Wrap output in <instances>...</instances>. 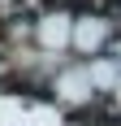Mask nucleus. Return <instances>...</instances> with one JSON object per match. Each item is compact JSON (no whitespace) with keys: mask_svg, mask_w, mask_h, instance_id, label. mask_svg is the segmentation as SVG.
I'll return each mask as SVG.
<instances>
[{"mask_svg":"<svg viewBox=\"0 0 121 126\" xmlns=\"http://www.w3.org/2000/svg\"><path fill=\"white\" fill-rule=\"evenodd\" d=\"M104 35H108V31H104V22L86 17V22L78 26V48H82V52H95L99 44H104Z\"/></svg>","mask_w":121,"mask_h":126,"instance_id":"nucleus-1","label":"nucleus"}]
</instances>
